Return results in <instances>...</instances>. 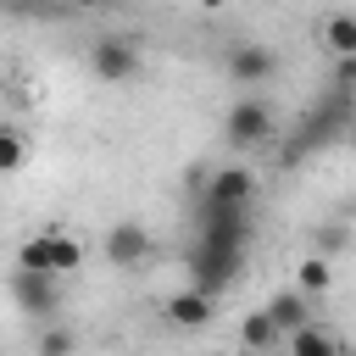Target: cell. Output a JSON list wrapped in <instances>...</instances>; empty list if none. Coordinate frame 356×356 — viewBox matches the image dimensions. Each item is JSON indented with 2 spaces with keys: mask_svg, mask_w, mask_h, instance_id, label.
I'll return each mask as SVG.
<instances>
[{
  "mask_svg": "<svg viewBox=\"0 0 356 356\" xmlns=\"http://www.w3.org/2000/svg\"><path fill=\"white\" fill-rule=\"evenodd\" d=\"M89 67H95L100 83H128V78H139V44L122 39V33H106V39H95Z\"/></svg>",
  "mask_w": 356,
  "mask_h": 356,
  "instance_id": "3",
  "label": "cell"
},
{
  "mask_svg": "<svg viewBox=\"0 0 356 356\" xmlns=\"http://www.w3.org/2000/svg\"><path fill=\"white\" fill-rule=\"evenodd\" d=\"M206 206H228V211H245L250 206V195H256V172L250 167H217V172H206Z\"/></svg>",
  "mask_w": 356,
  "mask_h": 356,
  "instance_id": "4",
  "label": "cell"
},
{
  "mask_svg": "<svg viewBox=\"0 0 356 356\" xmlns=\"http://www.w3.org/2000/svg\"><path fill=\"white\" fill-rule=\"evenodd\" d=\"M200 245H217V250H245V245H250V217H245V211H228V206H206Z\"/></svg>",
  "mask_w": 356,
  "mask_h": 356,
  "instance_id": "6",
  "label": "cell"
},
{
  "mask_svg": "<svg viewBox=\"0 0 356 356\" xmlns=\"http://www.w3.org/2000/svg\"><path fill=\"white\" fill-rule=\"evenodd\" d=\"M261 312H267V323H273L278 334H295V328H306V323H312V300H306L300 289H278Z\"/></svg>",
  "mask_w": 356,
  "mask_h": 356,
  "instance_id": "10",
  "label": "cell"
},
{
  "mask_svg": "<svg viewBox=\"0 0 356 356\" xmlns=\"http://www.w3.org/2000/svg\"><path fill=\"white\" fill-rule=\"evenodd\" d=\"M239 339H245V356H261V350H273L284 334L267 323V312H245V323H239Z\"/></svg>",
  "mask_w": 356,
  "mask_h": 356,
  "instance_id": "13",
  "label": "cell"
},
{
  "mask_svg": "<svg viewBox=\"0 0 356 356\" xmlns=\"http://www.w3.org/2000/svg\"><path fill=\"white\" fill-rule=\"evenodd\" d=\"M22 161H28V139L17 128H0V178H11Z\"/></svg>",
  "mask_w": 356,
  "mask_h": 356,
  "instance_id": "18",
  "label": "cell"
},
{
  "mask_svg": "<svg viewBox=\"0 0 356 356\" xmlns=\"http://www.w3.org/2000/svg\"><path fill=\"white\" fill-rule=\"evenodd\" d=\"M11 300H17L28 317H44V323H50V312L61 306V289H56L50 273H22V267H11Z\"/></svg>",
  "mask_w": 356,
  "mask_h": 356,
  "instance_id": "5",
  "label": "cell"
},
{
  "mask_svg": "<svg viewBox=\"0 0 356 356\" xmlns=\"http://www.w3.org/2000/svg\"><path fill=\"white\" fill-rule=\"evenodd\" d=\"M17 267H22V273H50V228L17 245ZM50 278H56V273H50Z\"/></svg>",
  "mask_w": 356,
  "mask_h": 356,
  "instance_id": "16",
  "label": "cell"
},
{
  "mask_svg": "<svg viewBox=\"0 0 356 356\" xmlns=\"http://www.w3.org/2000/svg\"><path fill=\"white\" fill-rule=\"evenodd\" d=\"M217 317V295H200V289H178L167 300V323L172 328H206Z\"/></svg>",
  "mask_w": 356,
  "mask_h": 356,
  "instance_id": "9",
  "label": "cell"
},
{
  "mask_svg": "<svg viewBox=\"0 0 356 356\" xmlns=\"http://www.w3.org/2000/svg\"><path fill=\"white\" fill-rule=\"evenodd\" d=\"M33 350H39V356H78V334L61 328V323H44L39 339H33Z\"/></svg>",
  "mask_w": 356,
  "mask_h": 356,
  "instance_id": "17",
  "label": "cell"
},
{
  "mask_svg": "<svg viewBox=\"0 0 356 356\" xmlns=\"http://www.w3.org/2000/svg\"><path fill=\"white\" fill-rule=\"evenodd\" d=\"M145 256H150L145 222H111V228H106V261H111V267H139Z\"/></svg>",
  "mask_w": 356,
  "mask_h": 356,
  "instance_id": "8",
  "label": "cell"
},
{
  "mask_svg": "<svg viewBox=\"0 0 356 356\" xmlns=\"http://www.w3.org/2000/svg\"><path fill=\"white\" fill-rule=\"evenodd\" d=\"M222 67H228V78H234V83H267V78L278 72V56H273L267 44L239 39V44L228 50V61H222Z\"/></svg>",
  "mask_w": 356,
  "mask_h": 356,
  "instance_id": "7",
  "label": "cell"
},
{
  "mask_svg": "<svg viewBox=\"0 0 356 356\" xmlns=\"http://www.w3.org/2000/svg\"><path fill=\"white\" fill-rule=\"evenodd\" d=\"M267 134H273V106H267L261 95H245V100L228 106V117H222V139H228L234 150H250V145H261Z\"/></svg>",
  "mask_w": 356,
  "mask_h": 356,
  "instance_id": "1",
  "label": "cell"
},
{
  "mask_svg": "<svg viewBox=\"0 0 356 356\" xmlns=\"http://www.w3.org/2000/svg\"><path fill=\"white\" fill-rule=\"evenodd\" d=\"M284 339H289V356H345V345L328 328H317V323H306V328H295Z\"/></svg>",
  "mask_w": 356,
  "mask_h": 356,
  "instance_id": "11",
  "label": "cell"
},
{
  "mask_svg": "<svg viewBox=\"0 0 356 356\" xmlns=\"http://www.w3.org/2000/svg\"><path fill=\"white\" fill-rule=\"evenodd\" d=\"M78 267H83V245H78L67 228H56V222H50V273H56V278H67V273H78Z\"/></svg>",
  "mask_w": 356,
  "mask_h": 356,
  "instance_id": "12",
  "label": "cell"
},
{
  "mask_svg": "<svg viewBox=\"0 0 356 356\" xmlns=\"http://www.w3.org/2000/svg\"><path fill=\"white\" fill-rule=\"evenodd\" d=\"M0 78H6V61H0Z\"/></svg>",
  "mask_w": 356,
  "mask_h": 356,
  "instance_id": "20",
  "label": "cell"
},
{
  "mask_svg": "<svg viewBox=\"0 0 356 356\" xmlns=\"http://www.w3.org/2000/svg\"><path fill=\"white\" fill-rule=\"evenodd\" d=\"M72 6H78V11H95V6H106V0H72Z\"/></svg>",
  "mask_w": 356,
  "mask_h": 356,
  "instance_id": "19",
  "label": "cell"
},
{
  "mask_svg": "<svg viewBox=\"0 0 356 356\" xmlns=\"http://www.w3.org/2000/svg\"><path fill=\"white\" fill-rule=\"evenodd\" d=\"M239 261H245V250H217V245H195V250H189V289H200V295H222V289L234 284Z\"/></svg>",
  "mask_w": 356,
  "mask_h": 356,
  "instance_id": "2",
  "label": "cell"
},
{
  "mask_svg": "<svg viewBox=\"0 0 356 356\" xmlns=\"http://www.w3.org/2000/svg\"><path fill=\"white\" fill-rule=\"evenodd\" d=\"M323 44H328L339 61H345V56H356V17H350V11L328 17V22H323Z\"/></svg>",
  "mask_w": 356,
  "mask_h": 356,
  "instance_id": "15",
  "label": "cell"
},
{
  "mask_svg": "<svg viewBox=\"0 0 356 356\" xmlns=\"http://www.w3.org/2000/svg\"><path fill=\"white\" fill-rule=\"evenodd\" d=\"M328 284H334V261H328V256H306V261L295 267V289H300L306 300H312V295H323Z\"/></svg>",
  "mask_w": 356,
  "mask_h": 356,
  "instance_id": "14",
  "label": "cell"
}]
</instances>
